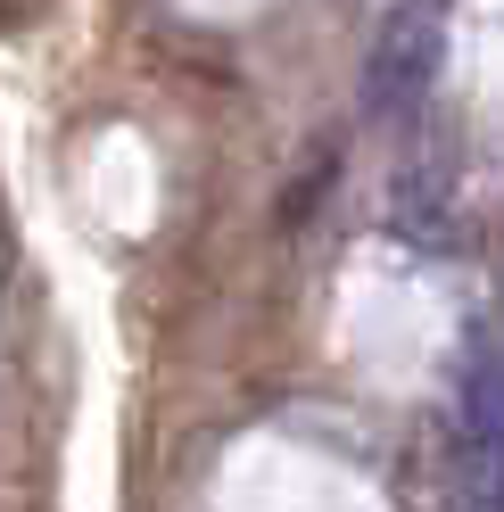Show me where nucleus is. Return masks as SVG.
<instances>
[{
  "instance_id": "f257e3e1",
  "label": "nucleus",
  "mask_w": 504,
  "mask_h": 512,
  "mask_svg": "<svg viewBox=\"0 0 504 512\" xmlns=\"http://www.w3.org/2000/svg\"><path fill=\"white\" fill-rule=\"evenodd\" d=\"M463 422H471V446L488 463V504L504 512V347L480 339L463 364Z\"/></svg>"
}]
</instances>
